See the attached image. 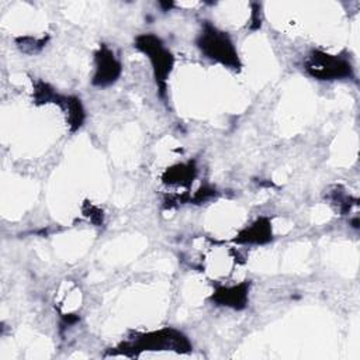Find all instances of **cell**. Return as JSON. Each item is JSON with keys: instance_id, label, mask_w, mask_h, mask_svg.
<instances>
[{"instance_id": "6da1fadb", "label": "cell", "mask_w": 360, "mask_h": 360, "mask_svg": "<svg viewBox=\"0 0 360 360\" xmlns=\"http://www.w3.org/2000/svg\"><path fill=\"white\" fill-rule=\"evenodd\" d=\"M195 42L205 58L233 70L242 68V62L231 37L211 22L205 21L202 24V30Z\"/></svg>"}, {"instance_id": "7a4b0ae2", "label": "cell", "mask_w": 360, "mask_h": 360, "mask_svg": "<svg viewBox=\"0 0 360 360\" xmlns=\"http://www.w3.org/2000/svg\"><path fill=\"white\" fill-rule=\"evenodd\" d=\"M138 51H141L150 60L155 82L159 90V96H166L167 77L173 69L174 58L173 53L165 46L162 39L153 34H141L135 38V45Z\"/></svg>"}, {"instance_id": "3957f363", "label": "cell", "mask_w": 360, "mask_h": 360, "mask_svg": "<svg viewBox=\"0 0 360 360\" xmlns=\"http://www.w3.org/2000/svg\"><path fill=\"white\" fill-rule=\"evenodd\" d=\"M305 72L316 80H342L353 77V65L347 56L312 49L304 60Z\"/></svg>"}, {"instance_id": "277c9868", "label": "cell", "mask_w": 360, "mask_h": 360, "mask_svg": "<svg viewBox=\"0 0 360 360\" xmlns=\"http://www.w3.org/2000/svg\"><path fill=\"white\" fill-rule=\"evenodd\" d=\"M120 349L124 354H128L129 350L134 354L142 350H174L179 353H187L191 350V343L181 332L166 328L150 333L139 335L135 340L120 346Z\"/></svg>"}, {"instance_id": "5b68a950", "label": "cell", "mask_w": 360, "mask_h": 360, "mask_svg": "<svg viewBox=\"0 0 360 360\" xmlns=\"http://www.w3.org/2000/svg\"><path fill=\"white\" fill-rule=\"evenodd\" d=\"M121 75V63L114 52L107 45H100L94 53V75L91 79L93 86L107 87L118 80Z\"/></svg>"}, {"instance_id": "8992f818", "label": "cell", "mask_w": 360, "mask_h": 360, "mask_svg": "<svg viewBox=\"0 0 360 360\" xmlns=\"http://www.w3.org/2000/svg\"><path fill=\"white\" fill-rule=\"evenodd\" d=\"M250 281H242L231 287H217L211 294L210 301L217 305L228 307L232 309H243L249 301Z\"/></svg>"}, {"instance_id": "52a82bcc", "label": "cell", "mask_w": 360, "mask_h": 360, "mask_svg": "<svg viewBox=\"0 0 360 360\" xmlns=\"http://www.w3.org/2000/svg\"><path fill=\"white\" fill-rule=\"evenodd\" d=\"M271 238H273V231H271L270 218L259 217L250 225L243 228L236 235V238H233V242L242 243V245H264L270 242Z\"/></svg>"}, {"instance_id": "ba28073f", "label": "cell", "mask_w": 360, "mask_h": 360, "mask_svg": "<svg viewBox=\"0 0 360 360\" xmlns=\"http://www.w3.org/2000/svg\"><path fill=\"white\" fill-rule=\"evenodd\" d=\"M195 174H197V167L194 162L190 160L187 163H177L172 167H167L162 176V180L166 184L188 187L193 183Z\"/></svg>"}, {"instance_id": "9c48e42d", "label": "cell", "mask_w": 360, "mask_h": 360, "mask_svg": "<svg viewBox=\"0 0 360 360\" xmlns=\"http://www.w3.org/2000/svg\"><path fill=\"white\" fill-rule=\"evenodd\" d=\"M58 105H60V108L65 111L66 121L72 132H75L83 125L86 114L80 98L75 96H60Z\"/></svg>"}, {"instance_id": "30bf717a", "label": "cell", "mask_w": 360, "mask_h": 360, "mask_svg": "<svg viewBox=\"0 0 360 360\" xmlns=\"http://www.w3.org/2000/svg\"><path fill=\"white\" fill-rule=\"evenodd\" d=\"M34 98H35V103H38V104H44V103H56L58 104L60 94H58L48 83L38 80V82H35V86H34Z\"/></svg>"}, {"instance_id": "8fae6325", "label": "cell", "mask_w": 360, "mask_h": 360, "mask_svg": "<svg viewBox=\"0 0 360 360\" xmlns=\"http://www.w3.org/2000/svg\"><path fill=\"white\" fill-rule=\"evenodd\" d=\"M30 42H27L25 38H18L17 39V45L18 48L22 51V52H27V53H35L38 51H41L44 48V45L46 44V39L42 38V39H35V38H31V37H27Z\"/></svg>"}, {"instance_id": "7c38bea8", "label": "cell", "mask_w": 360, "mask_h": 360, "mask_svg": "<svg viewBox=\"0 0 360 360\" xmlns=\"http://www.w3.org/2000/svg\"><path fill=\"white\" fill-rule=\"evenodd\" d=\"M215 188H212V187H208V186H204V187H201L198 191H195V194L193 195V198H191V201L194 202V204H201V202H205V201H208L211 197H214L215 195Z\"/></svg>"}, {"instance_id": "4fadbf2b", "label": "cell", "mask_w": 360, "mask_h": 360, "mask_svg": "<svg viewBox=\"0 0 360 360\" xmlns=\"http://www.w3.org/2000/svg\"><path fill=\"white\" fill-rule=\"evenodd\" d=\"M260 6L259 4H253V10H252V17H250V28L252 30H257L260 28Z\"/></svg>"}]
</instances>
